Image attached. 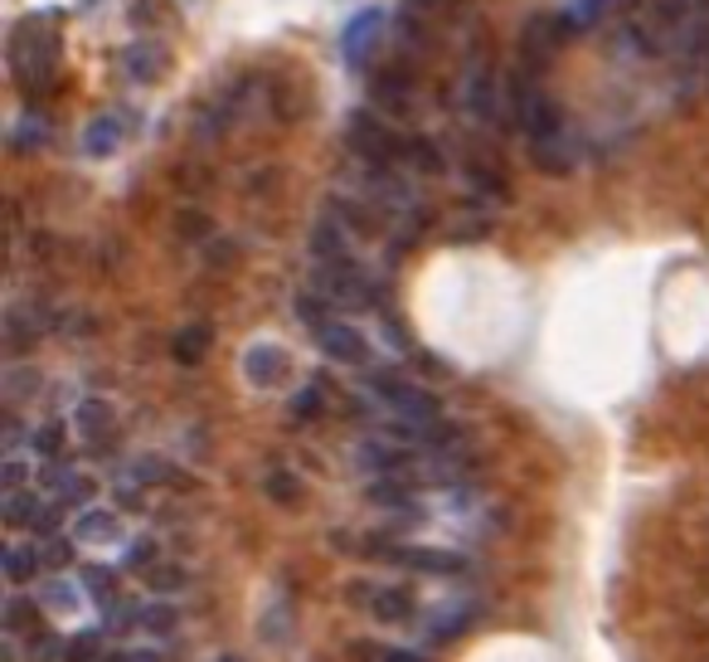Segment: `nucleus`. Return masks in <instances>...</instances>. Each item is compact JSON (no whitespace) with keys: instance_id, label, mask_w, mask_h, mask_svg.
Segmentation results:
<instances>
[{"instance_id":"58836bf2","label":"nucleus","mask_w":709,"mask_h":662,"mask_svg":"<svg viewBox=\"0 0 709 662\" xmlns=\"http://www.w3.org/2000/svg\"><path fill=\"white\" fill-rule=\"evenodd\" d=\"M151 555H161L156 545H151V541H136V545H132V570H146V565H151Z\"/></svg>"},{"instance_id":"7c9ffc66","label":"nucleus","mask_w":709,"mask_h":662,"mask_svg":"<svg viewBox=\"0 0 709 662\" xmlns=\"http://www.w3.org/2000/svg\"><path fill=\"white\" fill-rule=\"evenodd\" d=\"M267 496H277V502H296V478L292 473H273V478H267Z\"/></svg>"},{"instance_id":"f8f14e48","label":"nucleus","mask_w":709,"mask_h":662,"mask_svg":"<svg viewBox=\"0 0 709 662\" xmlns=\"http://www.w3.org/2000/svg\"><path fill=\"white\" fill-rule=\"evenodd\" d=\"M369 609H375V619H384V623H408L414 619V600H408V590H379L375 600H369Z\"/></svg>"},{"instance_id":"37998d69","label":"nucleus","mask_w":709,"mask_h":662,"mask_svg":"<svg viewBox=\"0 0 709 662\" xmlns=\"http://www.w3.org/2000/svg\"><path fill=\"white\" fill-rule=\"evenodd\" d=\"M132 662H161V653H151V648H141V653H132Z\"/></svg>"},{"instance_id":"f3484780","label":"nucleus","mask_w":709,"mask_h":662,"mask_svg":"<svg viewBox=\"0 0 709 662\" xmlns=\"http://www.w3.org/2000/svg\"><path fill=\"white\" fill-rule=\"evenodd\" d=\"M359 463L375 468V473H404L408 458L394 453V449H384V443H365V449H359Z\"/></svg>"},{"instance_id":"f03ea898","label":"nucleus","mask_w":709,"mask_h":662,"mask_svg":"<svg viewBox=\"0 0 709 662\" xmlns=\"http://www.w3.org/2000/svg\"><path fill=\"white\" fill-rule=\"evenodd\" d=\"M369 390H375L398 419H414V424H433V419H437V394L408 385L404 375H375V380H369Z\"/></svg>"},{"instance_id":"9d476101","label":"nucleus","mask_w":709,"mask_h":662,"mask_svg":"<svg viewBox=\"0 0 709 662\" xmlns=\"http://www.w3.org/2000/svg\"><path fill=\"white\" fill-rule=\"evenodd\" d=\"M282 361H287L282 347H267V341H263V347H249V355H243V375H249L257 390H267L282 375Z\"/></svg>"},{"instance_id":"b1692460","label":"nucleus","mask_w":709,"mask_h":662,"mask_svg":"<svg viewBox=\"0 0 709 662\" xmlns=\"http://www.w3.org/2000/svg\"><path fill=\"white\" fill-rule=\"evenodd\" d=\"M146 584H151V594H171L185 584V570H175V565H156V570H146Z\"/></svg>"},{"instance_id":"ddd939ff","label":"nucleus","mask_w":709,"mask_h":662,"mask_svg":"<svg viewBox=\"0 0 709 662\" xmlns=\"http://www.w3.org/2000/svg\"><path fill=\"white\" fill-rule=\"evenodd\" d=\"M210 341H214V331H210V327H185V331L175 337V361H180V365H195V361H204Z\"/></svg>"},{"instance_id":"39448f33","label":"nucleus","mask_w":709,"mask_h":662,"mask_svg":"<svg viewBox=\"0 0 709 662\" xmlns=\"http://www.w3.org/2000/svg\"><path fill=\"white\" fill-rule=\"evenodd\" d=\"M122 69H126V79H136V83H156V79H165V69H171V49L156 40H136L122 49Z\"/></svg>"},{"instance_id":"412c9836","label":"nucleus","mask_w":709,"mask_h":662,"mask_svg":"<svg viewBox=\"0 0 709 662\" xmlns=\"http://www.w3.org/2000/svg\"><path fill=\"white\" fill-rule=\"evenodd\" d=\"M93 492H98V482H93V478L69 473V478L59 482V506H88V502H93Z\"/></svg>"},{"instance_id":"4c0bfd02","label":"nucleus","mask_w":709,"mask_h":662,"mask_svg":"<svg viewBox=\"0 0 709 662\" xmlns=\"http://www.w3.org/2000/svg\"><path fill=\"white\" fill-rule=\"evenodd\" d=\"M161 6H151V0H132V24H156Z\"/></svg>"},{"instance_id":"f257e3e1","label":"nucleus","mask_w":709,"mask_h":662,"mask_svg":"<svg viewBox=\"0 0 709 662\" xmlns=\"http://www.w3.org/2000/svg\"><path fill=\"white\" fill-rule=\"evenodd\" d=\"M54 59H59V44L40 20H20L10 30V73L20 79L24 93H34V88L54 79Z\"/></svg>"},{"instance_id":"9b49d317","label":"nucleus","mask_w":709,"mask_h":662,"mask_svg":"<svg viewBox=\"0 0 709 662\" xmlns=\"http://www.w3.org/2000/svg\"><path fill=\"white\" fill-rule=\"evenodd\" d=\"M569 30V20H530V30H525V40H520V49H525V59H545L554 44H559V34Z\"/></svg>"},{"instance_id":"dca6fc26","label":"nucleus","mask_w":709,"mask_h":662,"mask_svg":"<svg viewBox=\"0 0 709 662\" xmlns=\"http://www.w3.org/2000/svg\"><path fill=\"white\" fill-rule=\"evenodd\" d=\"M296 317H302V327H312L316 337L331 327V308H326L321 292H302V298H296Z\"/></svg>"},{"instance_id":"473e14b6","label":"nucleus","mask_w":709,"mask_h":662,"mask_svg":"<svg viewBox=\"0 0 709 662\" xmlns=\"http://www.w3.org/2000/svg\"><path fill=\"white\" fill-rule=\"evenodd\" d=\"M608 6H612V0H578V6H574V20H584V24H588V20H598Z\"/></svg>"},{"instance_id":"423d86ee","label":"nucleus","mask_w":709,"mask_h":662,"mask_svg":"<svg viewBox=\"0 0 709 662\" xmlns=\"http://www.w3.org/2000/svg\"><path fill=\"white\" fill-rule=\"evenodd\" d=\"M321 351L341 365H369V341L359 337L351 322H331L326 331H321Z\"/></svg>"},{"instance_id":"a18cd8bd","label":"nucleus","mask_w":709,"mask_h":662,"mask_svg":"<svg viewBox=\"0 0 709 662\" xmlns=\"http://www.w3.org/2000/svg\"><path fill=\"white\" fill-rule=\"evenodd\" d=\"M219 662H239V658H219Z\"/></svg>"},{"instance_id":"cd10ccee","label":"nucleus","mask_w":709,"mask_h":662,"mask_svg":"<svg viewBox=\"0 0 709 662\" xmlns=\"http://www.w3.org/2000/svg\"><path fill=\"white\" fill-rule=\"evenodd\" d=\"M63 449V424H44L40 434H34V453H44V458H54Z\"/></svg>"},{"instance_id":"4468645a","label":"nucleus","mask_w":709,"mask_h":662,"mask_svg":"<svg viewBox=\"0 0 709 662\" xmlns=\"http://www.w3.org/2000/svg\"><path fill=\"white\" fill-rule=\"evenodd\" d=\"M40 604H49V609H79V604H83V584L63 580V575L44 580V584H40Z\"/></svg>"},{"instance_id":"bb28decb","label":"nucleus","mask_w":709,"mask_h":662,"mask_svg":"<svg viewBox=\"0 0 709 662\" xmlns=\"http://www.w3.org/2000/svg\"><path fill=\"white\" fill-rule=\"evenodd\" d=\"M73 419H79V429H102V424H108V404H102V400H83Z\"/></svg>"},{"instance_id":"1a4fd4ad","label":"nucleus","mask_w":709,"mask_h":662,"mask_svg":"<svg viewBox=\"0 0 709 662\" xmlns=\"http://www.w3.org/2000/svg\"><path fill=\"white\" fill-rule=\"evenodd\" d=\"M118 147H122V118H118V112H102V118H93L83 127V151H88V157H112Z\"/></svg>"},{"instance_id":"20e7f679","label":"nucleus","mask_w":709,"mask_h":662,"mask_svg":"<svg viewBox=\"0 0 709 662\" xmlns=\"http://www.w3.org/2000/svg\"><path fill=\"white\" fill-rule=\"evenodd\" d=\"M351 147L365 151L375 165H389L398 151H408V147H398L394 137H389V127L375 122V112H355V118H351Z\"/></svg>"},{"instance_id":"ea45409f","label":"nucleus","mask_w":709,"mask_h":662,"mask_svg":"<svg viewBox=\"0 0 709 662\" xmlns=\"http://www.w3.org/2000/svg\"><path fill=\"white\" fill-rule=\"evenodd\" d=\"M379 662H428L423 653H408V648H394V653H384Z\"/></svg>"},{"instance_id":"2eb2a0df","label":"nucleus","mask_w":709,"mask_h":662,"mask_svg":"<svg viewBox=\"0 0 709 662\" xmlns=\"http://www.w3.org/2000/svg\"><path fill=\"white\" fill-rule=\"evenodd\" d=\"M404 565L433 570V575H453V570H462V555H447V551H408V545H404Z\"/></svg>"},{"instance_id":"72a5a7b5","label":"nucleus","mask_w":709,"mask_h":662,"mask_svg":"<svg viewBox=\"0 0 709 662\" xmlns=\"http://www.w3.org/2000/svg\"><path fill=\"white\" fill-rule=\"evenodd\" d=\"M40 560H44V565H63V560H69V541H54V536H49L44 551H40Z\"/></svg>"},{"instance_id":"0eeeda50","label":"nucleus","mask_w":709,"mask_h":662,"mask_svg":"<svg viewBox=\"0 0 709 662\" xmlns=\"http://www.w3.org/2000/svg\"><path fill=\"white\" fill-rule=\"evenodd\" d=\"M379 30H384V10H359V16L345 24V34H341V54H345V63H365V54H369V44L379 40Z\"/></svg>"},{"instance_id":"2f4dec72","label":"nucleus","mask_w":709,"mask_h":662,"mask_svg":"<svg viewBox=\"0 0 709 662\" xmlns=\"http://www.w3.org/2000/svg\"><path fill=\"white\" fill-rule=\"evenodd\" d=\"M136 473H141V482H165V473H171V468H165L161 458H141Z\"/></svg>"},{"instance_id":"a211bd4d","label":"nucleus","mask_w":709,"mask_h":662,"mask_svg":"<svg viewBox=\"0 0 709 662\" xmlns=\"http://www.w3.org/2000/svg\"><path fill=\"white\" fill-rule=\"evenodd\" d=\"M44 506L34 502L30 492H6V526H34V516H40Z\"/></svg>"},{"instance_id":"79ce46f5","label":"nucleus","mask_w":709,"mask_h":662,"mask_svg":"<svg viewBox=\"0 0 709 662\" xmlns=\"http://www.w3.org/2000/svg\"><path fill=\"white\" fill-rule=\"evenodd\" d=\"M345 600L365 604V600H369V584H365V580H355V584H351V590H345Z\"/></svg>"},{"instance_id":"c03bdc74","label":"nucleus","mask_w":709,"mask_h":662,"mask_svg":"<svg viewBox=\"0 0 709 662\" xmlns=\"http://www.w3.org/2000/svg\"><path fill=\"white\" fill-rule=\"evenodd\" d=\"M102 662H132V653H108Z\"/></svg>"},{"instance_id":"5701e85b","label":"nucleus","mask_w":709,"mask_h":662,"mask_svg":"<svg viewBox=\"0 0 709 662\" xmlns=\"http://www.w3.org/2000/svg\"><path fill=\"white\" fill-rule=\"evenodd\" d=\"M369 502H379V506H398V512H414V496L398 488V482H375V488H369Z\"/></svg>"},{"instance_id":"a878e982","label":"nucleus","mask_w":709,"mask_h":662,"mask_svg":"<svg viewBox=\"0 0 709 662\" xmlns=\"http://www.w3.org/2000/svg\"><path fill=\"white\" fill-rule=\"evenodd\" d=\"M63 658H69V662H93V658H98V633H93V629L79 633V639L63 648Z\"/></svg>"},{"instance_id":"6e6552de","label":"nucleus","mask_w":709,"mask_h":662,"mask_svg":"<svg viewBox=\"0 0 709 662\" xmlns=\"http://www.w3.org/2000/svg\"><path fill=\"white\" fill-rule=\"evenodd\" d=\"M122 536L126 531H122L118 512H98V506H88V512H79V521H73V541L79 545H118Z\"/></svg>"},{"instance_id":"e433bc0d","label":"nucleus","mask_w":709,"mask_h":662,"mask_svg":"<svg viewBox=\"0 0 709 662\" xmlns=\"http://www.w3.org/2000/svg\"><path fill=\"white\" fill-rule=\"evenodd\" d=\"M24 473H30V468H24L20 458H10V463H6V492H20L24 488Z\"/></svg>"},{"instance_id":"4be33fe9","label":"nucleus","mask_w":709,"mask_h":662,"mask_svg":"<svg viewBox=\"0 0 709 662\" xmlns=\"http://www.w3.org/2000/svg\"><path fill=\"white\" fill-rule=\"evenodd\" d=\"M175 623H180V614L171 604H146V609H141V629L156 633V639H161V633H175Z\"/></svg>"},{"instance_id":"aec40b11","label":"nucleus","mask_w":709,"mask_h":662,"mask_svg":"<svg viewBox=\"0 0 709 662\" xmlns=\"http://www.w3.org/2000/svg\"><path fill=\"white\" fill-rule=\"evenodd\" d=\"M0 565H6V580L24 584V580L34 575V570H40V551H24V545H10V551H6V560H0Z\"/></svg>"},{"instance_id":"c756f323","label":"nucleus","mask_w":709,"mask_h":662,"mask_svg":"<svg viewBox=\"0 0 709 662\" xmlns=\"http://www.w3.org/2000/svg\"><path fill=\"white\" fill-rule=\"evenodd\" d=\"M34 619V604H24V600H10V609H6V633H20L24 623Z\"/></svg>"},{"instance_id":"393cba45","label":"nucleus","mask_w":709,"mask_h":662,"mask_svg":"<svg viewBox=\"0 0 709 662\" xmlns=\"http://www.w3.org/2000/svg\"><path fill=\"white\" fill-rule=\"evenodd\" d=\"M404 157L414 161L418 171H443V157H437V147H428V142H408Z\"/></svg>"},{"instance_id":"6ab92c4d","label":"nucleus","mask_w":709,"mask_h":662,"mask_svg":"<svg viewBox=\"0 0 709 662\" xmlns=\"http://www.w3.org/2000/svg\"><path fill=\"white\" fill-rule=\"evenodd\" d=\"M312 253H316L321 263L345 259V239H341V229H335V224H316V229H312Z\"/></svg>"},{"instance_id":"c85d7f7f","label":"nucleus","mask_w":709,"mask_h":662,"mask_svg":"<svg viewBox=\"0 0 709 662\" xmlns=\"http://www.w3.org/2000/svg\"><path fill=\"white\" fill-rule=\"evenodd\" d=\"M16 142H20V147L49 142V122H44V118H24V122H20V132H16Z\"/></svg>"},{"instance_id":"f704fd0d","label":"nucleus","mask_w":709,"mask_h":662,"mask_svg":"<svg viewBox=\"0 0 709 662\" xmlns=\"http://www.w3.org/2000/svg\"><path fill=\"white\" fill-rule=\"evenodd\" d=\"M59 531V506H44L40 516H34V536H54Z\"/></svg>"},{"instance_id":"c9c22d12","label":"nucleus","mask_w":709,"mask_h":662,"mask_svg":"<svg viewBox=\"0 0 709 662\" xmlns=\"http://www.w3.org/2000/svg\"><path fill=\"white\" fill-rule=\"evenodd\" d=\"M296 414H321V390L306 385L302 394H296Z\"/></svg>"},{"instance_id":"7ed1b4c3","label":"nucleus","mask_w":709,"mask_h":662,"mask_svg":"<svg viewBox=\"0 0 709 662\" xmlns=\"http://www.w3.org/2000/svg\"><path fill=\"white\" fill-rule=\"evenodd\" d=\"M321 292L326 298H341L351 302V308H365V302H375V283H369L365 269H355L351 259H335V263H321Z\"/></svg>"},{"instance_id":"a19ab883","label":"nucleus","mask_w":709,"mask_h":662,"mask_svg":"<svg viewBox=\"0 0 709 662\" xmlns=\"http://www.w3.org/2000/svg\"><path fill=\"white\" fill-rule=\"evenodd\" d=\"M204 229H210V224H204L200 214H185V220H180V234H204Z\"/></svg>"}]
</instances>
